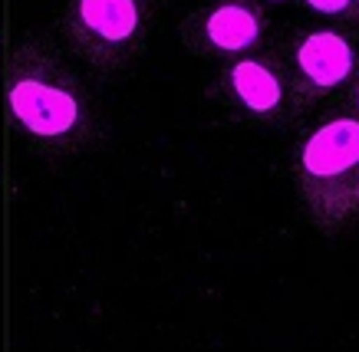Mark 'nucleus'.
Listing matches in <instances>:
<instances>
[{"mask_svg": "<svg viewBox=\"0 0 359 352\" xmlns=\"http://www.w3.org/2000/svg\"><path fill=\"white\" fill-rule=\"evenodd\" d=\"M4 115L23 142L43 155H73L99 135L89 86L43 40H23L7 56Z\"/></svg>", "mask_w": 359, "mask_h": 352, "instance_id": "nucleus-1", "label": "nucleus"}, {"mask_svg": "<svg viewBox=\"0 0 359 352\" xmlns=\"http://www.w3.org/2000/svg\"><path fill=\"white\" fill-rule=\"evenodd\" d=\"M294 188L320 231L359 220V119L349 109L327 112L294 145Z\"/></svg>", "mask_w": 359, "mask_h": 352, "instance_id": "nucleus-2", "label": "nucleus"}, {"mask_svg": "<svg viewBox=\"0 0 359 352\" xmlns=\"http://www.w3.org/2000/svg\"><path fill=\"white\" fill-rule=\"evenodd\" d=\"M155 0H63L56 30L66 50L96 73H119L145 50Z\"/></svg>", "mask_w": 359, "mask_h": 352, "instance_id": "nucleus-3", "label": "nucleus"}, {"mask_svg": "<svg viewBox=\"0 0 359 352\" xmlns=\"http://www.w3.org/2000/svg\"><path fill=\"white\" fill-rule=\"evenodd\" d=\"M215 92L228 106V112L254 125L280 129L294 122V115H300L283 56L267 53L264 46L224 59L215 76Z\"/></svg>", "mask_w": 359, "mask_h": 352, "instance_id": "nucleus-4", "label": "nucleus"}, {"mask_svg": "<svg viewBox=\"0 0 359 352\" xmlns=\"http://www.w3.org/2000/svg\"><path fill=\"white\" fill-rule=\"evenodd\" d=\"M283 63L294 83L297 109L306 112L349 86L359 66V46L339 27H306L290 36Z\"/></svg>", "mask_w": 359, "mask_h": 352, "instance_id": "nucleus-5", "label": "nucleus"}, {"mask_svg": "<svg viewBox=\"0 0 359 352\" xmlns=\"http://www.w3.org/2000/svg\"><path fill=\"white\" fill-rule=\"evenodd\" d=\"M271 20L261 0H205L178 23V36L191 56L201 59H234L261 50Z\"/></svg>", "mask_w": 359, "mask_h": 352, "instance_id": "nucleus-6", "label": "nucleus"}, {"mask_svg": "<svg viewBox=\"0 0 359 352\" xmlns=\"http://www.w3.org/2000/svg\"><path fill=\"white\" fill-rule=\"evenodd\" d=\"M306 7L333 23L359 27V0H304Z\"/></svg>", "mask_w": 359, "mask_h": 352, "instance_id": "nucleus-7", "label": "nucleus"}, {"mask_svg": "<svg viewBox=\"0 0 359 352\" xmlns=\"http://www.w3.org/2000/svg\"><path fill=\"white\" fill-rule=\"evenodd\" d=\"M349 112L359 119V66L353 73V79H349Z\"/></svg>", "mask_w": 359, "mask_h": 352, "instance_id": "nucleus-8", "label": "nucleus"}, {"mask_svg": "<svg viewBox=\"0 0 359 352\" xmlns=\"http://www.w3.org/2000/svg\"><path fill=\"white\" fill-rule=\"evenodd\" d=\"M264 7H267V3H290V0H261Z\"/></svg>", "mask_w": 359, "mask_h": 352, "instance_id": "nucleus-9", "label": "nucleus"}]
</instances>
